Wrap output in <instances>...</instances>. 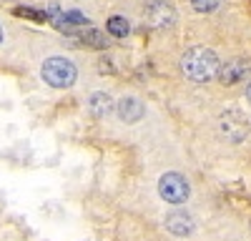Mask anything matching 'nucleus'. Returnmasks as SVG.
<instances>
[{
    "label": "nucleus",
    "mask_w": 251,
    "mask_h": 241,
    "mask_svg": "<svg viewBox=\"0 0 251 241\" xmlns=\"http://www.w3.org/2000/svg\"><path fill=\"white\" fill-rule=\"evenodd\" d=\"M0 40H3V28H0Z\"/></svg>",
    "instance_id": "nucleus-16"
},
{
    "label": "nucleus",
    "mask_w": 251,
    "mask_h": 241,
    "mask_svg": "<svg viewBox=\"0 0 251 241\" xmlns=\"http://www.w3.org/2000/svg\"><path fill=\"white\" fill-rule=\"evenodd\" d=\"M246 96H249V100H251V83H249V88H246Z\"/></svg>",
    "instance_id": "nucleus-15"
},
{
    "label": "nucleus",
    "mask_w": 251,
    "mask_h": 241,
    "mask_svg": "<svg viewBox=\"0 0 251 241\" xmlns=\"http://www.w3.org/2000/svg\"><path fill=\"white\" fill-rule=\"evenodd\" d=\"M106 28H108V33H111V35H116V38H126V35H128V30H131V28H128V20L121 18V15L108 18Z\"/></svg>",
    "instance_id": "nucleus-13"
},
{
    "label": "nucleus",
    "mask_w": 251,
    "mask_h": 241,
    "mask_svg": "<svg viewBox=\"0 0 251 241\" xmlns=\"http://www.w3.org/2000/svg\"><path fill=\"white\" fill-rule=\"evenodd\" d=\"M116 111H118V118L123 120V123H136V120L143 118L146 106H143V100L136 98V96H123L116 103Z\"/></svg>",
    "instance_id": "nucleus-7"
},
{
    "label": "nucleus",
    "mask_w": 251,
    "mask_h": 241,
    "mask_svg": "<svg viewBox=\"0 0 251 241\" xmlns=\"http://www.w3.org/2000/svg\"><path fill=\"white\" fill-rule=\"evenodd\" d=\"M146 23L156 30H166L176 23V8L171 5V0H151L143 10Z\"/></svg>",
    "instance_id": "nucleus-4"
},
{
    "label": "nucleus",
    "mask_w": 251,
    "mask_h": 241,
    "mask_svg": "<svg viewBox=\"0 0 251 241\" xmlns=\"http://www.w3.org/2000/svg\"><path fill=\"white\" fill-rule=\"evenodd\" d=\"M43 80L48 86H53V88H68V86H73L75 83V75H78V71H75V66L71 63L68 58H60V55H55V58H48L46 63H43Z\"/></svg>",
    "instance_id": "nucleus-2"
},
{
    "label": "nucleus",
    "mask_w": 251,
    "mask_h": 241,
    "mask_svg": "<svg viewBox=\"0 0 251 241\" xmlns=\"http://www.w3.org/2000/svg\"><path fill=\"white\" fill-rule=\"evenodd\" d=\"M50 23H53L58 30L73 35V33H78L80 28L88 25V18L83 15L80 10H68V13H55V15L50 18Z\"/></svg>",
    "instance_id": "nucleus-6"
},
{
    "label": "nucleus",
    "mask_w": 251,
    "mask_h": 241,
    "mask_svg": "<svg viewBox=\"0 0 251 241\" xmlns=\"http://www.w3.org/2000/svg\"><path fill=\"white\" fill-rule=\"evenodd\" d=\"M80 43H83V46H88V48H96V50H103V48L108 46V40H106V35H103L100 30L88 28V30H83V33H80Z\"/></svg>",
    "instance_id": "nucleus-11"
},
{
    "label": "nucleus",
    "mask_w": 251,
    "mask_h": 241,
    "mask_svg": "<svg viewBox=\"0 0 251 241\" xmlns=\"http://www.w3.org/2000/svg\"><path fill=\"white\" fill-rule=\"evenodd\" d=\"M18 18H28V20H35V23H43V20H50L58 10H35V8H23V5H20V8H15L13 10Z\"/></svg>",
    "instance_id": "nucleus-12"
},
{
    "label": "nucleus",
    "mask_w": 251,
    "mask_h": 241,
    "mask_svg": "<svg viewBox=\"0 0 251 241\" xmlns=\"http://www.w3.org/2000/svg\"><path fill=\"white\" fill-rule=\"evenodd\" d=\"M188 191H191V189H188V181H186L181 173H176V171L163 173L161 181H158V193H161V198L169 201V204H174V206L183 204V201L188 198Z\"/></svg>",
    "instance_id": "nucleus-3"
},
{
    "label": "nucleus",
    "mask_w": 251,
    "mask_h": 241,
    "mask_svg": "<svg viewBox=\"0 0 251 241\" xmlns=\"http://www.w3.org/2000/svg\"><path fill=\"white\" fill-rule=\"evenodd\" d=\"M191 5L199 10V13H211L219 8V0H191Z\"/></svg>",
    "instance_id": "nucleus-14"
},
{
    "label": "nucleus",
    "mask_w": 251,
    "mask_h": 241,
    "mask_svg": "<svg viewBox=\"0 0 251 241\" xmlns=\"http://www.w3.org/2000/svg\"><path fill=\"white\" fill-rule=\"evenodd\" d=\"M219 55L211 50V48H203V46H196V48H188L181 58V71L188 80L194 83H208L219 75Z\"/></svg>",
    "instance_id": "nucleus-1"
},
{
    "label": "nucleus",
    "mask_w": 251,
    "mask_h": 241,
    "mask_svg": "<svg viewBox=\"0 0 251 241\" xmlns=\"http://www.w3.org/2000/svg\"><path fill=\"white\" fill-rule=\"evenodd\" d=\"M166 229H169L174 236H188V234H194L196 224H194L191 214H186V211H171L169 216H166Z\"/></svg>",
    "instance_id": "nucleus-9"
},
{
    "label": "nucleus",
    "mask_w": 251,
    "mask_h": 241,
    "mask_svg": "<svg viewBox=\"0 0 251 241\" xmlns=\"http://www.w3.org/2000/svg\"><path fill=\"white\" fill-rule=\"evenodd\" d=\"M88 111L96 116V118H103L113 111V98L103 91H96L91 98H88Z\"/></svg>",
    "instance_id": "nucleus-10"
},
{
    "label": "nucleus",
    "mask_w": 251,
    "mask_h": 241,
    "mask_svg": "<svg viewBox=\"0 0 251 241\" xmlns=\"http://www.w3.org/2000/svg\"><path fill=\"white\" fill-rule=\"evenodd\" d=\"M251 75V60L246 58H234L228 60V63H224L219 68V80L224 86H236V83H244V80Z\"/></svg>",
    "instance_id": "nucleus-5"
},
{
    "label": "nucleus",
    "mask_w": 251,
    "mask_h": 241,
    "mask_svg": "<svg viewBox=\"0 0 251 241\" xmlns=\"http://www.w3.org/2000/svg\"><path fill=\"white\" fill-rule=\"evenodd\" d=\"M221 128H224V133L231 138V141H241V138L249 133V123H246V118H244L239 111H228V113H224V118H221Z\"/></svg>",
    "instance_id": "nucleus-8"
}]
</instances>
